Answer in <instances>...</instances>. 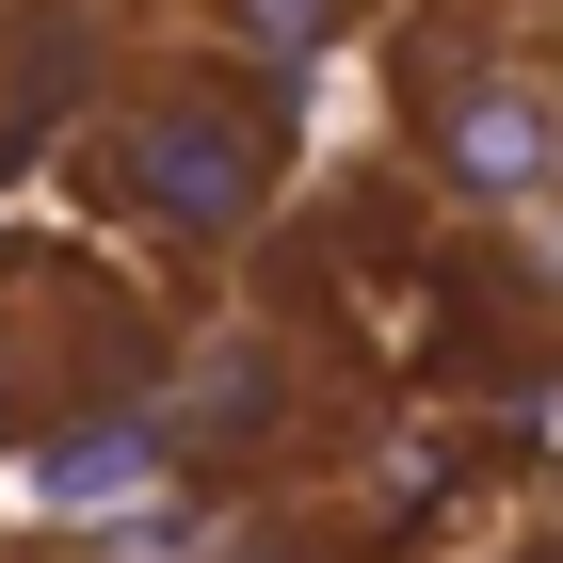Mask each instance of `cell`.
I'll use <instances>...</instances> for the list:
<instances>
[{"mask_svg":"<svg viewBox=\"0 0 563 563\" xmlns=\"http://www.w3.org/2000/svg\"><path fill=\"white\" fill-rule=\"evenodd\" d=\"M274 162H290V113L242 65H162V81L97 97V130H81V194L113 225H145V242H194V258L258 225Z\"/></svg>","mask_w":563,"mask_h":563,"instance_id":"obj_1","label":"cell"},{"mask_svg":"<svg viewBox=\"0 0 563 563\" xmlns=\"http://www.w3.org/2000/svg\"><path fill=\"white\" fill-rule=\"evenodd\" d=\"M130 402V387H162V354H145V322L130 306H97L81 274H48V258H16L0 274V451L16 434H48L65 402Z\"/></svg>","mask_w":563,"mask_h":563,"instance_id":"obj_2","label":"cell"},{"mask_svg":"<svg viewBox=\"0 0 563 563\" xmlns=\"http://www.w3.org/2000/svg\"><path fill=\"white\" fill-rule=\"evenodd\" d=\"M419 145H434V177H451L467 210H548V162H563L548 48H451L419 81Z\"/></svg>","mask_w":563,"mask_h":563,"instance_id":"obj_3","label":"cell"},{"mask_svg":"<svg viewBox=\"0 0 563 563\" xmlns=\"http://www.w3.org/2000/svg\"><path fill=\"white\" fill-rule=\"evenodd\" d=\"M274 419H290V387H274V354H225V387H194V434H210V451H258Z\"/></svg>","mask_w":563,"mask_h":563,"instance_id":"obj_4","label":"cell"},{"mask_svg":"<svg viewBox=\"0 0 563 563\" xmlns=\"http://www.w3.org/2000/svg\"><path fill=\"white\" fill-rule=\"evenodd\" d=\"M225 16H242V48H258V65H322L354 0H225Z\"/></svg>","mask_w":563,"mask_h":563,"instance_id":"obj_5","label":"cell"},{"mask_svg":"<svg viewBox=\"0 0 563 563\" xmlns=\"http://www.w3.org/2000/svg\"><path fill=\"white\" fill-rule=\"evenodd\" d=\"M225 563H339V548H306V531H274V516H258V531H225Z\"/></svg>","mask_w":563,"mask_h":563,"instance_id":"obj_6","label":"cell"}]
</instances>
